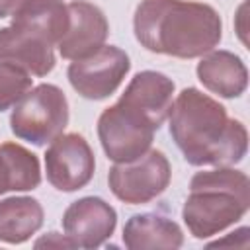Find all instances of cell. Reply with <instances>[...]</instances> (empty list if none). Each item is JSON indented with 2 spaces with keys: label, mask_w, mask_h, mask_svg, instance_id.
Instances as JSON below:
<instances>
[{
  "label": "cell",
  "mask_w": 250,
  "mask_h": 250,
  "mask_svg": "<svg viewBox=\"0 0 250 250\" xmlns=\"http://www.w3.org/2000/svg\"><path fill=\"white\" fill-rule=\"evenodd\" d=\"M53 47L51 41L31 29L14 23L0 27V61L14 62L31 76H47L55 68L57 57Z\"/></svg>",
  "instance_id": "obj_11"
},
{
  "label": "cell",
  "mask_w": 250,
  "mask_h": 250,
  "mask_svg": "<svg viewBox=\"0 0 250 250\" xmlns=\"http://www.w3.org/2000/svg\"><path fill=\"white\" fill-rule=\"evenodd\" d=\"M195 74L203 88L225 100L240 98L248 88V68L244 61L227 49L205 53L195 66Z\"/></svg>",
  "instance_id": "obj_13"
},
{
  "label": "cell",
  "mask_w": 250,
  "mask_h": 250,
  "mask_svg": "<svg viewBox=\"0 0 250 250\" xmlns=\"http://www.w3.org/2000/svg\"><path fill=\"white\" fill-rule=\"evenodd\" d=\"M174 92H176V84L164 72L141 70L129 80L119 100L143 111L160 129L172 109Z\"/></svg>",
  "instance_id": "obj_12"
},
{
  "label": "cell",
  "mask_w": 250,
  "mask_h": 250,
  "mask_svg": "<svg viewBox=\"0 0 250 250\" xmlns=\"http://www.w3.org/2000/svg\"><path fill=\"white\" fill-rule=\"evenodd\" d=\"M62 230L76 248H100L115 232L117 211L98 195L72 201L62 213Z\"/></svg>",
  "instance_id": "obj_9"
},
{
  "label": "cell",
  "mask_w": 250,
  "mask_h": 250,
  "mask_svg": "<svg viewBox=\"0 0 250 250\" xmlns=\"http://www.w3.org/2000/svg\"><path fill=\"white\" fill-rule=\"evenodd\" d=\"M170 180V160L158 148H148L131 162H113L107 172V186L111 193L127 205L150 203L166 191Z\"/></svg>",
  "instance_id": "obj_6"
},
{
  "label": "cell",
  "mask_w": 250,
  "mask_h": 250,
  "mask_svg": "<svg viewBox=\"0 0 250 250\" xmlns=\"http://www.w3.org/2000/svg\"><path fill=\"white\" fill-rule=\"evenodd\" d=\"M135 39L150 53L197 59L223 39V20L205 2L141 0L133 14Z\"/></svg>",
  "instance_id": "obj_2"
},
{
  "label": "cell",
  "mask_w": 250,
  "mask_h": 250,
  "mask_svg": "<svg viewBox=\"0 0 250 250\" xmlns=\"http://www.w3.org/2000/svg\"><path fill=\"white\" fill-rule=\"evenodd\" d=\"M123 244L129 250L166 248L176 250L184 246L182 227L160 213H137L123 225Z\"/></svg>",
  "instance_id": "obj_14"
},
{
  "label": "cell",
  "mask_w": 250,
  "mask_h": 250,
  "mask_svg": "<svg viewBox=\"0 0 250 250\" xmlns=\"http://www.w3.org/2000/svg\"><path fill=\"white\" fill-rule=\"evenodd\" d=\"M41 184V164L29 148L6 141L0 145V195L31 191Z\"/></svg>",
  "instance_id": "obj_16"
},
{
  "label": "cell",
  "mask_w": 250,
  "mask_h": 250,
  "mask_svg": "<svg viewBox=\"0 0 250 250\" xmlns=\"http://www.w3.org/2000/svg\"><path fill=\"white\" fill-rule=\"evenodd\" d=\"M12 23L43 35L57 47L68 27V6L64 0H25L12 16Z\"/></svg>",
  "instance_id": "obj_17"
},
{
  "label": "cell",
  "mask_w": 250,
  "mask_h": 250,
  "mask_svg": "<svg viewBox=\"0 0 250 250\" xmlns=\"http://www.w3.org/2000/svg\"><path fill=\"white\" fill-rule=\"evenodd\" d=\"M31 88L33 78L27 70L14 62L0 61V111L14 107Z\"/></svg>",
  "instance_id": "obj_18"
},
{
  "label": "cell",
  "mask_w": 250,
  "mask_h": 250,
  "mask_svg": "<svg viewBox=\"0 0 250 250\" xmlns=\"http://www.w3.org/2000/svg\"><path fill=\"white\" fill-rule=\"evenodd\" d=\"M33 246L35 248H76L74 242L66 234H61V232H55V230H51V232L43 234L41 238H37L33 242Z\"/></svg>",
  "instance_id": "obj_19"
},
{
  "label": "cell",
  "mask_w": 250,
  "mask_h": 250,
  "mask_svg": "<svg viewBox=\"0 0 250 250\" xmlns=\"http://www.w3.org/2000/svg\"><path fill=\"white\" fill-rule=\"evenodd\" d=\"M23 2L25 0H0V20L2 18H12Z\"/></svg>",
  "instance_id": "obj_20"
},
{
  "label": "cell",
  "mask_w": 250,
  "mask_h": 250,
  "mask_svg": "<svg viewBox=\"0 0 250 250\" xmlns=\"http://www.w3.org/2000/svg\"><path fill=\"white\" fill-rule=\"evenodd\" d=\"M250 209V180L234 166H215L195 172L182 207L189 234L207 240L236 225Z\"/></svg>",
  "instance_id": "obj_3"
},
{
  "label": "cell",
  "mask_w": 250,
  "mask_h": 250,
  "mask_svg": "<svg viewBox=\"0 0 250 250\" xmlns=\"http://www.w3.org/2000/svg\"><path fill=\"white\" fill-rule=\"evenodd\" d=\"M170 137L191 166H234L248 152V131L240 119L199 88H184L168 113Z\"/></svg>",
  "instance_id": "obj_1"
},
{
  "label": "cell",
  "mask_w": 250,
  "mask_h": 250,
  "mask_svg": "<svg viewBox=\"0 0 250 250\" xmlns=\"http://www.w3.org/2000/svg\"><path fill=\"white\" fill-rule=\"evenodd\" d=\"M45 221V211L39 199L31 195H12L0 199V242L23 244Z\"/></svg>",
  "instance_id": "obj_15"
},
{
  "label": "cell",
  "mask_w": 250,
  "mask_h": 250,
  "mask_svg": "<svg viewBox=\"0 0 250 250\" xmlns=\"http://www.w3.org/2000/svg\"><path fill=\"white\" fill-rule=\"evenodd\" d=\"M129 70V55L115 45H104L92 55L72 61L66 68V78L78 96L100 102L117 92Z\"/></svg>",
  "instance_id": "obj_7"
},
{
  "label": "cell",
  "mask_w": 250,
  "mask_h": 250,
  "mask_svg": "<svg viewBox=\"0 0 250 250\" xmlns=\"http://www.w3.org/2000/svg\"><path fill=\"white\" fill-rule=\"evenodd\" d=\"M47 182L64 193L86 188L96 172L90 143L80 133H62L53 139L43 154Z\"/></svg>",
  "instance_id": "obj_8"
},
{
  "label": "cell",
  "mask_w": 250,
  "mask_h": 250,
  "mask_svg": "<svg viewBox=\"0 0 250 250\" xmlns=\"http://www.w3.org/2000/svg\"><path fill=\"white\" fill-rule=\"evenodd\" d=\"M70 119L66 94L55 84L33 86L12 109L10 131L25 143L45 146L64 133Z\"/></svg>",
  "instance_id": "obj_4"
},
{
  "label": "cell",
  "mask_w": 250,
  "mask_h": 250,
  "mask_svg": "<svg viewBox=\"0 0 250 250\" xmlns=\"http://www.w3.org/2000/svg\"><path fill=\"white\" fill-rule=\"evenodd\" d=\"M68 6V27L59 39V55L66 61H76L92 55L105 45L109 21L104 10L88 0H72Z\"/></svg>",
  "instance_id": "obj_10"
},
{
  "label": "cell",
  "mask_w": 250,
  "mask_h": 250,
  "mask_svg": "<svg viewBox=\"0 0 250 250\" xmlns=\"http://www.w3.org/2000/svg\"><path fill=\"white\" fill-rule=\"evenodd\" d=\"M158 127L137 107L117 100L98 117V139L111 162H131L145 154Z\"/></svg>",
  "instance_id": "obj_5"
}]
</instances>
